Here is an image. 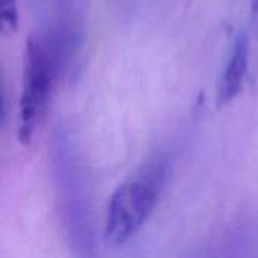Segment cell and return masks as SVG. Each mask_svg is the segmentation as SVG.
Here are the masks:
<instances>
[{"label":"cell","instance_id":"obj_1","mask_svg":"<svg viewBox=\"0 0 258 258\" xmlns=\"http://www.w3.org/2000/svg\"><path fill=\"white\" fill-rule=\"evenodd\" d=\"M51 169L59 219L71 251L77 258H97L86 178L70 136L60 130L53 139Z\"/></svg>","mask_w":258,"mask_h":258},{"label":"cell","instance_id":"obj_2","mask_svg":"<svg viewBox=\"0 0 258 258\" xmlns=\"http://www.w3.org/2000/svg\"><path fill=\"white\" fill-rule=\"evenodd\" d=\"M67 63L62 50L50 36L39 30L29 35L17 121V135L21 144H29L42 124Z\"/></svg>","mask_w":258,"mask_h":258},{"label":"cell","instance_id":"obj_3","mask_svg":"<svg viewBox=\"0 0 258 258\" xmlns=\"http://www.w3.org/2000/svg\"><path fill=\"white\" fill-rule=\"evenodd\" d=\"M166 172V159L154 156L115 189L104 221V237L110 245L127 243L147 224L163 192Z\"/></svg>","mask_w":258,"mask_h":258},{"label":"cell","instance_id":"obj_4","mask_svg":"<svg viewBox=\"0 0 258 258\" xmlns=\"http://www.w3.org/2000/svg\"><path fill=\"white\" fill-rule=\"evenodd\" d=\"M249 68V36L246 32H240L231 47L227 63L221 74L218 89H216V101L219 106L230 104L233 100L239 97L243 89L245 79Z\"/></svg>","mask_w":258,"mask_h":258},{"label":"cell","instance_id":"obj_5","mask_svg":"<svg viewBox=\"0 0 258 258\" xmlns=\"http://www.w3.org/2000/svg\"><path fill=\"white\" fill-rule=\"evenodd\" d=\"M2 12V33L5 36L15 35L20 26V11L17 0H0Z\"/></svg>","mask_w":258,"mask_h":258},{"label":"cell","instance_id":"obj_6","mask_svg":"<svg viewBox=\"0 0 258 258\" xmlns=\"http://www.w3.org/2000/svg\"><path fill=\"white\" fill-rule=\"evenodd\" d=\"M251 14H252V26H254V32L258 36V0H252L251 3Z\"/></svg>","mask_w":258,"mask_h":258}]
</instances>
